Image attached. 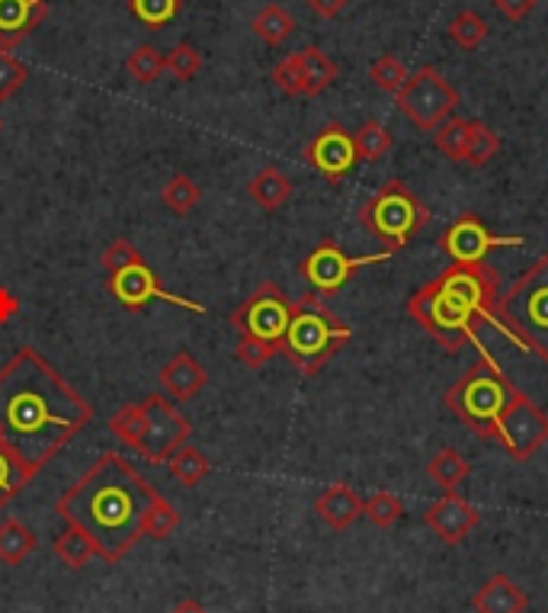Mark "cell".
<instances>
[{
  "label": "cell",
  "instance_id": "obj_19",
  "mask_svg": "<svg viewBox=\"0 0 548 613\" xmlns=\"http://www.w3.org/2000/svg\"><path fill=\"white\" fill-rule=\"evenodd\" d=\"M471 607H475V613H526L529 597L510 575L497 572L475 591Z\"/></svg>",
  "mask_w": 548,
  "mask_h": 613
},
{
  "label": "cell",
  "instance_id": "obj_43",
  "mask_svg": "<svg viewBox=\"0 0 548 613\" xmlns=\"http://www.w3.org/2000/svg\"><path fill=\"white\" fill-rule=\"evenodd\" d=\"M136 260H141V251H138L129 238H116L110 248L103 251V257H100V264H103L107 277L119 274V270H126V267H129V264H136Z\"/></svg>",
  "mask_w": 548,
  "mask_h": 613
},
{
  "label": "cell",
  "instance_id": "obj_33",
  "mask_svg": "<svg viewBox=\"0 0 548 613\" xmlns=\"http://www.w3.org/2000/svg\"><path fill=\"white\" fill-rule=\"evenodd\" d=\"M449 39H452L459 49L475 52V49L488 39V23H485V17L475 13V10H462V13L449 23Z\"/></svg>",
  "mask_w": 548,
  "mask_h": 613
},
{
  "label": "cell",
  "instance_id": "obj_26",
  "mask_svg": "<svg viewBox=\"0 0 548 613\" xmlns=\"http://www.w3.org/2000/svg\"><path fill=\"white\" fill-rule=\"evenodd\" d=\"M165 466H167V473H170V478H173V482H180V485H187V488L199 485L206 475L212 473V463L206 459V453L190 444L180 446V449L167 459Z\"/></svg>",
  "mask_w": 548,
  "mask_h": 613
},
{
  "label": "cell",
  "instance_id": "obj_35",
  "mask_svg": "<svg viewBox=\"0 0 548 613\" xmlns=\"http://www.w3.org/2000/svg\"><path fill=\"white\" fill-rule=\"evenodd\" d=\"M180 524V514L177 507L167 502L165 495H158L155 502L148 504L145 511V521H141V536H151V540H165Z\"/></svg>",
  "mask_w": 548,
  "mask_h": 613
},
{
  "label": "cell",
  "instance_id": "obj_32",
  "mask_svg": "<svg viewBox=\"0 0 548 613\" xmlns=\"http://www.w3.org/2000/svg\"><path fill=\"white\" fill-rule=\"evenodd\" d=\"M401 514H405V502L391 492H376L372 498L362 502V517L379 530L395 527L401 521Z\"/></svg>",
  "mask_w": 548,
  "mask_h": 613
},
{
  "label": "cell",
  "instance_id": "obj_21",
  "mask_svg": "<svg viewBox=\"0 0 548 613\" xmlns=\"http://www.w3.org/2000/svg\"><path fill=\"white\" fill-rule=\"evenodd\" d=\"M247 196L263 212H276V209H282L292 199V180L279 168H273V165L270 168H260L250 177V184H247Z\"/></svg>",
  "mask_w": 548,
  "mask_h": 613
},
{
  "label": "cell",
  "instance_id": "obj_12",
  "mask_svg": "<svg viewBox=\"0 0 548 613\" xmlns=\"http://www.w3.org/2000/svg\"><path fill=\"white\" fill-rule=\"evenodd\" d=\"M391 254H359L350 257L333 238H325L315 251L299 264L302 279L315 289V296H337L350 279L357 277V270H362L366 264H382Z\"/></svg>",
  "mask_w": 548,
  "mask_h": 613
},
{
  "label": "cell",
  "instance_id": "obj_28",
  "mask_svg": "<svg viewBox=\"0 0 548 613\" xmlns=\"http://www.w3.org/2000/svg\"><path fill=\"white\" fill-rule=\"evenodd\" d=\"M52 550H56V556L68 565V568H83L90 558H100L97 556V546L90 543V536L78 527H68L64 533H58L56 543H52Z\"/></svg>",
  "mask_w": 548,
  "mask_h": 613
},
{
  "label": "cell",
  "instance_id": "obj_6",
  "mask_svg": "<svg viewBox=\"0 0 548 613\" xmlns=\"http://www.w3.org/2000/svg\"><path fill=\"white\" fill-rule=\"evenodd\" d=\"M514 395L517 386L510 383V376L500 373V366H494L488 354H481V360L471 363L466 373L442 392V405L462 421L475 437L494 441L497 421Z\"/></svg>",
  "mask_w": 548,
  "mask_h": 613
},
{
  "label": "cell",
  "instance_id": "obj_41",
  "mask_svg": "<svg viewBox=\"0 0 548 613\" xmlns=\"http://www.w3.org/2000/svg\"><path fill=\"white\" fill-rule=\"evenodd\" d=\"M273 85L286 93V97H305V75L299 65V52L286 56L273 68Z\"/></svg>",
  "mask_w": 548,
  "mask_h": 613
},
{
  "label": "cell",
  "instance_id": "obj_47",
  "mask_svg": "<svg viewBox=\"0 0 548 613\" xmlns=\"http://www.w3.org/2000/svg\"><path fill=\"white\" fill-rule=\"evenodd\" d=\"M0 132H3V119H0Z\"/></svg>",
  "mask_w": 548,
  "mask_h": 613
},
{
  "label": "cell",
  "instance_id": "obj_37",
  "mask_svg": "<svg viewBox=\"0 0 548 613\" xmlns=\"http://www.w3.org/2000/svg\"><path fill=\"white\" fill-rule=\"evenodd\" d=\"M466 139H468V119L459 116H449L446 122L437 126V141L439 155H446L449 161H466Z\"/></svg>",
  "mask_w": 548,
  "mask_h": 613
},
{
  "label": "cell",
  "instance_id": "obj_7",
  "mask_svg": "<svg viewBox=\"0 0 548 613\" xmlns=\"http://www.w3.org/2000/svg\"><path fill=\"white\" fill-rule=\"evenodd\" d=\"M494 322L517 347L548 363V254L497 299Z\"/></svg>",
  "mask_w": 548,
  "mask_h": 613
},
{
  "label": "cell",
  "instance_id": "obj_29",
  "mask_svg": "<svg viewBox=\"0 0 548 613\" xmlns=\"http://www.w3.org/2000/svg\"><path fill=\"white\" fill-rule=\"evenodd\" d=\"M183 10V0H129V13L151 32L173 23Z\"/></svg>",
  "mask_w": 548,
  "mask_h": 613
},
{
  "label": "cell",
  "instance_id": "obj_3",
  "mask_svg": "<svg viewBox=\"0 0 548 613\" xmlns=\"http://www.w3.org/2000/svg\"><path fill=\"white\" fill-rule=\"evenodd\" d=\"M497 289L500 279L488 264H449L408 299V315L442 350L459 354L494 322Z\"/></svg>",
  "mask_w": 548,
  "mask_h": 613
},
{
  "label": "cell",
  "instance_id": "obj_24",
  "mask_svg": "<svg viewBox=\"0 0 548 613\" xmlns=\"http://www.w3.org/2000/svg\"><path fill=\"white\" fill-rule=\"evenodd\" d=\"M299 65H302V75H305V97H318V93H325L333 81H337V65L330 61L318 46H305L299 49Z\"/></svg>",
  "mask_w": 548,
  "mask_h": 613
},
{
  "label": "cell",
  "instance_id": "obj_8",
  "mask_svg": "<svg viewBox=\"0 0 548 613\" xmlns=\"http://www.w3.org/2000/svg\"><path fill=\"white\" fill-rule=\"evenodd\" d=\"M430 223V209L414 196L405 180H388L359 206V225L382 241L388 254L405 251Z\"/></svg>",
  "mask_w": 548,
  "mask_h": 613
},
{
  "label": "cell",
  "instance_id": "obj_10",
  "mask_svg": "<svg viewBox=\"0 0 548 613\" xmlns=\"http://www.w3.org/2000/svg\"><path fill=\"white\" fill-rule=\"evenodd\" d=\"M494 441L504 446L510 459L526 463L548 444V415L526 392L517 389V395L510 398V405L497 421Z\"/></svg>",
  "mask_w": 548,
  "mask_h": 613
},
{
  "label": "cell",
  "instance_id": "obj_25",
  "mask_svg": "<svg viewBox=\"0 0 548 613\" xmlns=\"http://www.w3.org/2000/svg\"><path fill=\"white\" fill-rule=\"evenodd\" d=\"M250 29L257 39H263L267 46H282L292 32H296V17L279 7V3H267L253 20H250Z\"/></svg>",
  "mask_w": 548,
  "mask_h": 613
},
{
  "label": "cell",
  "instance_id": "obj_11",
  "mask_svg": "<svg viewBox=\"0 0 548 613\" xmlns=\"http://www.w3.org/2000/svg\"><path fill=\"white\" fill-rule=\"evenodd\" d=\"M292 318V303L276 283H260L241 306L231 312V325L241 337L267 340V344H282L286 328Z\"/></svg>",
  "mask_w": 548,
  "mask_h": 613
},
{
  "label": "cell",
  "instance_id": "obj_36",
  "mask_svg": "<svg viewBox=\"0 0 548 613\" xmlns=\"http://www.w3.org/2000/svg\"><path fill=\"white\" fill-rule=\"evenodd\" d=\"M126 71L136 85H155L165 75V56L155 46H138L136 52L126 58Z\"/></svg>",
  "mask_w": 548,
  "mask_h": 613
},
{
  "label": "cell",
  "instance_id": "obj_17",
  "mask_svg": "<svg viewBox=\"0 0 548 613\" xmlns=\"http://www.w3.org/2000/svg\"><path fill=\"white\" fill-rule=\"evenodd\" d=\"M158 386L170 402H190L199 392L209 386V373L202 369V363L196 360L192 354L180 350L161 366L158 373Z\"/></svg>",
  "mask_w": 548,
  "mask_h": 613
},
{
  "label": "cell",
  "instance_id": "obj_38",
  "mask_svg": "<svg viewBox=\"0 0 548 613\" xmlns=\"http://www.w3.org/2000/svg\"><path fill=\"white\" fill-rule=\"evenodd\" d=\"M369 78L385 93H398L405 87V81H408V68L395 56H379L369 65Z\"/></svg>",
  "mask_w": 548,
  "mask_h": 613
},
{
  "label": "cell",
  "instance_id": "obj_31",
  "mask_svg": "<svg viewBox=\"0 0 548 613\" xmlns=\"http://www.w3.org/2000/svg\"><path fill=\"white\" fill-rule=\"evenodd\" d=\"M199 196L202 194H199L196 180H190L187 174H173L161 190V199L173 216H190L192 209L199 206Z\"/></svg>",
  "mask_w": 548,
  "mask_h": 613
},
{
  "label": "cell",
  "instance_id": "obj_15",
  "mask_svg": "<svg viewBox=\"0 0 548 613\" xmlns=\"http://www.w3.org/2000/svg\"><path fill=\"white\" fill-rule=\"evenodd\" d=\"M442 251L452 257V264H485V257L497 248L520 245V238H500L475 212H462L456 223L442 231Z\"/></svg>",
  "mask_w": 548,
  "mask_h": 613
},
{
  "label": "cell",
  "instance_id": "obj_23",
  "mask_svg": "<svg viewBox=\"0 0 548 613\" xmlns=\"http://www.w3.org/2000/svg\"><path fill=\"white\" fill-rule=\"evenodd\" d=\"M36 478V469L23 456H17L7 444H0V511L13 502L29 482Z\"/></svg>",
  "mask_w": 548,
  "mask_h": 613
},
{
  "label": "cell",
  "instance_id": "obj_27",
  "mask_svg": "<svg viewBox=\"0 0 548 613\" xmlns=\"http://www.w3.org/2000/svg\"><path fill=\"white\" fill-rule=\"evenodd\" d=\"M468 473H471V466H468V459L456 446H442L437 456L427 463V475L437 482L442 492L446 488H459Z\"/></svg>",
  "mask_w": 548,
  "mask_h": 613
},
{
  "label": "cell",
  "instance_id": "obj_39",
  "mask_svg": "<svg viewBox=\"0 0 548 613\" xmlns=\"http://www.w3.org/2000/svg\"><path fill=\"white\" fill-rule=\"evenodd\" d=\"M199 68H202V56L192 49L190 42L173 46L165 56V71L170 78H177V81H192L199 75Z\"/></svg>",
  "mask_w": 548,
  "mask_h": 613
},
{
  "label": "cell",
  "instance_id": "obj_9",
  "mask_svg": "<svg viewBox=\"0 0 548 613\" xmlns=\"http://www.w3.org/2000/svg\"><path fill=\"white\" fill-rule=\"evenodd\" d=\"M395 100H398V110L424 132H430V129L437 132L439 122H446L449 112L462 103L459 90L449 85L434 65H424L414 75H408V81L395 93Z\"/></svg>",
  "mask_w": 548,
  "mask_h": 613
},
{
  "label": "cell",
  "instance_id": "obj_34",
  "mask_svg": "<svg viewBox=\"0 0 548 613\" xmlns=\"http://www.w3.org/2000/svg\"><path fill=\"white\" fill-rule=\"evenodd\" d=\"M353 141H357L359 161H382L385 155L391 151V136H388V129H385L382 122H376V119L362 122L353 132Z\"/></svg>",
  "mask_w": 548,
  "mask_h": 613
},
{
  "label": "cell",
  "instance_id": "obj_16",
  "mask_svg": "<svg viewBox=\"0 0 548 613\" xmlns=\"http://www.w3.org/2000/svg\"><path fill=\"white\" fill-rule=\"evenodd\" d=\"M478 511L459 495V488H446L439 495V502H434L424 514V524L437 533L446 546H459L471 530L478 527Z\"/></svg>",
  "mask_w": 548,
  "mask_h": 613
},
{
  "label": "cell",
  "instance_id": "obj_13",
  "mask_svg": "<svg viewBox=\"0 0 548 613\" xmlns=\"http://www.w3.org/2000/svg\"><path fill=\"white\" fill-rule=\"evenodd\" d=\"M110 293L119 299V303H122V306L129 308V312H141L148 303H155V299H158V303H170V306L187 308V312H192V315H206V306H199V303H192V299H187V296H177V293L165 289L161 277L145 264V257L136 260V264H129L126 270L112 274Z\"/></svg>",
  "mask_w": 548,
  "mask_h": 613
},
{
  "label": "cell",
  "instance_id": "obj_45",
  "mask_svg": "<svg viewBox=\"0 0 548 613\" xmlns=\"http://www.w3.org/2000/svg\"><path fill=\"white\" fill-rule=\"evenodd\" d=\"M305 3H308L311 13H318L321 20H333V17H340V13L347 10L350 0H305Z\"/></svg>",
  "mask_w": 548,
  "mask_h": 613
},
{
  "label": "cell",
  "instance_id": "obj_44",
  "mask_svg": "<svg viewBox=\"0 0 548 613\" xmlns=\"http://www.w3.org/2000/svg\"><path fill=\"white\" fill-rule=\"evenodd\" d=\"M494 10L500 13V17H507L510 23H520L526 20L536 7H539V0H491Z\"/></svg>",
  "mask_w": 548,
  "mask_h": 613
},
{
  "label": "cell",
  "instance_id": "obj_2",
  "mask_svg": "<svg viewBox=\"0 0 548 613\" xmlns=\"http://www.w3.org/2000/svg\"><path fill=\"white\" fill-rule=\"evenodd\" d=\"M158 495L122 453L110 449L58 498L56 514L68 527L83 530L103 562L119 565L145 540L141 521Z\"/></svg>",
  "mask_w": 548,
  "mask_h": 613
},
{
  "label": "cell",
  "instance_id": "obj_1",
  "mask_svg": "<svg viewBox=\"0 0 548 613\" xmlns=\"http://www.w3.org/2000/svg\"><path fill=\"white\" fill-rule=\"evenodd\" d=\"M93 421V405L39 350L20 347L0 366V444L39 473Z\"/></svg>",
  "mask_w": 548,
  "mask_h": 613
},
{
  "label": "cell",
  "instance_id": "obj_46",
  "mask_svg": "<svg viewBox=\"0 0 548 613\" xmlns=\"http://www.w3.org/2000/svg\"><path fill=\"white\" fill-rule=\"evenodd\" d=\"M170 613H209V611H206V607H202L199 601H190V597H187V601L173 604V611H170Z\"/></svg>",
  "mask_w": 548,
  "mask_h": 613
},
{
  "label": "cell",
  "instance_id": "obj_20",
  "mask_svg": "<svg viewBox=\"0 0 548 613\" xmlns=\"http://www.w3.org/2000/svg\"><path fill=\"white\" fill-rule=\"evenodd\" d=\"M315 514L328 524L330 530H350L362 517V498L350 485L333 482L318 498H315Z\"/></svg>",
  "mask_w": 548,
  "mask_h": 613
},
{
  "label": "cell",
  "instance_id": "obj_14",
  "mask_svg": "<svg viewBox=\"0 0 548 613\" xmlns=\"http://www.w3.org/2000/svg\"><path fill=\"white\" fill-rule=\"evenodd\" d=\"M302 158L305 165L318 170L328 184H340L359 165L353 132H347L340 122H330V126H325L315 139L305 145Z\"/></svg>",
  "mask_w": 548,
  "mask_h": 613
},
{
  "label": "cell",
  "instance_id": "obj_30",
  "mask_svg": "<svg viewBox=\"0 0 548 613\" xmlns=\"http://www.w3.org/2000/svg\"><path fill=\"white\" fill-rule=\"evenodd\" d=\"M500 151V139L494 136V129H488L485 122H471L468 119V139H466V165L471 168H485L491 165L494 155Z\"/></svg>",
  "mask_w": 548,
  "mask_h": 613
},
{
  "label": "cell",
  "instance_id": "obj_22",
  "mask_svg": "<svg viewBox=\"0 0 548 613\" xmlns=\"http://www.w3.org/2000/svg\"><path fill=\"white\" fill-rule=\"evenodd\" d=\"M36 550H39V540H36V533L27 524H20L17 517H3L0 521V562L3 565H20Z\"/></svg>",
  "mask_w": 548,
  "mask_h": 613
},
{
  "label": "cell",
  "instance_id": "obj_18",
  "mask_svg": "<svg viewBox=\"0 0 548 613\" xmlns=\"http://www.w3.org/2000/svg\"><path fill=\"white\" fill-rule=\"evenodd\" d=\"M49 17L46 0H0V49L20 46Z\"/></svg>",
  "mask_w": 548,
  "mask_h": 613
},
{
  "label": "cell",
  "instance_id": "obj_40",
  "mask_svg": "<svg viewBox=\"0 0 548 613\" xmlns=\"http://www.w3.org/2000/svg\"><path fill=\"white\" fill-rule=\"evenodd\" d=\"M29 68L7 49H0V103H7L20 87L27 85Z\"/></svg>",
  "mask_w": 548,
  "mask_h": 613
},
{
  "label": "cell",
  "instance_id": "obj_42",
  "mask_svg": "<svg viewBox=\"0 0 548 613\" xmlns=\"http://www.w3.org/2000/svg\"><path fill=\"white\" fill-rule=\"evenodd\" d=\"M279 354L276 344H267V340H253V337H241L238 347H235V357L245 363L247 369H263L267 363L273 360Z\"/></svg>",
  "mask_w": 548,
  "mask_h": 613
},
{
  "label": "cell",
  "instance_id": "obj_5",
  "mask_svg": "<svg viewBox=\"0 0 548 613\" xmlns=\"http://www.w3.org/2000/svg\"><path fill=\"white\" fill-rule=\"evenodd\" d=\"M353 337V328L321 303V296L308 293L299 303H292V318L286 337L279 344V354L292 363L302 376H318Z\"/></svg>",
  "mask_w": 548,
  "mask_h": 613
},
{
  "label": "cell",
  "instance_id": "obj_4",
  "mask_svg": "<svg viewBox=\"0 0 548 613\" xmlns=\"http://www.w3.org/2000/svg\"><path fill=\"white\" fill-rule=\"evenodd\" d=\"M110 431L155 466H165L167 459L192 437L190 418L167 398L165 392H151L136 405H122L110 418Z\"/></svg>",
  "mask_w": 548,
  "mask_h": 613
}]
</instances>
